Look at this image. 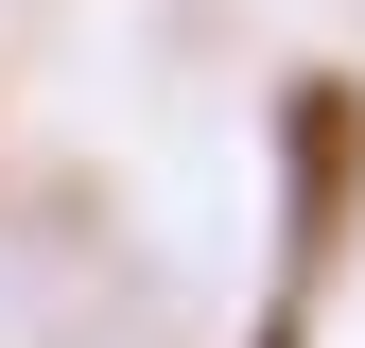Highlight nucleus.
Instances as JSON below:
<instances>
[{
    "label": "nucleus",
    "mask_w": 365,
    "mask_h": 348,
    "mask_svg": "<svg viewBox=\"0 0 365 348\" xmlns=\"http://www.w3.org/2000/svg\"><path fill=\"white\" fill-rule=\"evenodd\" d=\"M279 157H296V296H313V279L348 261V227H365V87H348V70H296Z\"/></svg>",
    "instance_id": "obj_1"
}]
</instances>
